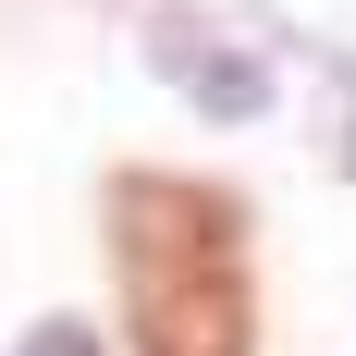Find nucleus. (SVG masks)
<instances>
[{
    "label": "nucleus",
    "instance_id": "f257e3e1",
    "mask_svg": "<svg viewBox=\"0 0 356 356\" xmlns=\"http://www.w3.org/2000/svg\"><path fill=\"white\" fill-rule=\"evenodd\" d=\"M111 283L136 356H258V258L234 184L111 172Z\"/></svg>",
    "mask_w": 356,
    "mask_h": 356
}]
</instances>
